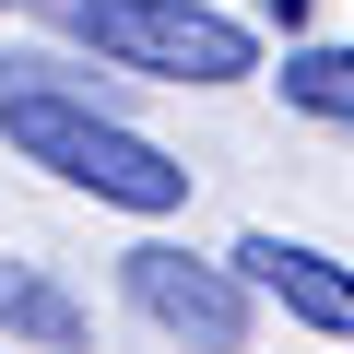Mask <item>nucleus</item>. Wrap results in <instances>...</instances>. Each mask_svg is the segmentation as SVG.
<instances>
[{"label":"nucleus","instance_id":"nucleus-2","mask_svg":"<svg viewBox=\"0 0 354 354\" xmlns=\"http://www.w3.org/2000/svg\"><path fill=\"white\" fill-rule=\"evenodd\" d=\"M71 36L153 83H248L260 71V36L213 0H71Z\"/></svg>","mask_w":354,"mask_h":354},{"label":"nucleus","instance_id":"nucleus-7","mask_svg":"<svg viewBox=\"0 0 354 354\" xmlns=\"http://www.w3.org/2000/svg\"><path fill=\"white\" fill-rule=\"evenodd\" d=\"M0 12H24V0H0Z\"/></svg>","mask_w":354,"mask_h":354},{"label":"nucleus","instance_id":"nucleus-6","mask_svg":"<svg viewBox=\"0 0 354 354\" xmlns=\"http://www.w3.org/2000/svg\"><path fill=\"white\" fill-rule=\"evenodd\" d=\"M283 106L295 118H330V130H354V48H283Z\"/></svg>","mask_w":354,"mask_h":354},{"label":"nucleus","instance_id":"nucleus-5","mask_svg":"<svg viewBox=\"0 0 354 354\" xmlns=\"http://www.w3.org/2000/svg\"><path fill=\"white\" fill-rule=\"evenodd\" d=\"M0 342H24V354H83V295L48 283L36 260H0Z\"/></svg>","mask_w":354,"mask_h":354},{"label":"nucleus","instance_id":"nucleus-4","mask_svg":"<svg viewBox=\"0 0 354 354\" xmlns=\"http://www.w3.org/2000/svg\"><path fill=\"white\" fill-rule=\"evenodd\" d=\"M236 272H248V295H272L283 319H307V330H330V342H354V260H330V248H307V236H236Z\"/></svg>","mask_w":354,"mask_h":354},{"label":"nucleus","instance_id":"nucleus-3","mask_svg":"<svg viewBox=\"0 0 354 354\" xmlns=\"http://www.w3.org/2000/svg\"><path fill=\"white\" fill-rule=\"evenodd\" d=\"M118 283H130V307H142L165 342H189V354H248V330H260V295H248V272H236V260L130 248V260H118Z\"/></svg>","mask_w":354,"mask_h":354},{"label":"nucleus","instance_id":"nucleus-1","mask_svg":"<svg viewBox=\"0 0 354 354\" xmlns=\"http://www.w3.org/2000/svg\"><path fill=\"white\" fill-rule=\"evenodd\" d=\"M0 142L24 165H48L59 189H95L106 213H142V225L189 201V165L165 142H142L130 118H106L95 95H71V83H0Z\"/></svg>","mask_w":354,"mask_h":354}]
</instances>
